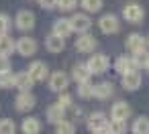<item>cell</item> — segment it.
Returning a JSON list of instances; mask_svg holds the SVG:
<instances>
[{
	"mask_svg": "<svg viewBox=\"0 0 149 134\" xmlns=\"http://www.w3.org/2000/svg\"><path fill=\"white\" fill-rule=\"evenodd\" d=\"M63 110L68 108V106H72V96H68V93H63V96H59V102H57Z\"/></svg>",
	"mask_w": 149,
	"mask_h": 134,
	"instance_id": "cell-35",
	"label": "cell"
},
{
	"mask_svg": "<svg viewBox=\"0 0 149 134\" xmlns=\"http://www.w3.org/2000/svg\"><path fill=\"white\" fill-rule=\"evenodd\" d=\"M82 6L86 8V12H98L102 8V0H82Z\"/></svg>",
	"mask_w": 149,
	"mask_h": 134,
	"instance_id": "cell-27",
	"label": "cell"
},
{
	"mask_svg": "<svg viewBox=\"0 0 149 134\" xmlns=\"http://www.w3.org/2000/svg\"><path fill=\"white\" fill-rule=\"evenodd\" d=\"M123 85L127 87V89H137L139 85H141V73L139 71H129V73H125L123 75Z\"/></svg>",
	"mask_w": 149,
	"mask_h": 134,
	"instance_id": "cell-15",
	"label": "cell"
},
{
	"mask_svg": "<svg viewBox=\"0 0 149 134\" xmlns=\"http://www.w3.org/2000/svg\"><path fill=\"white\" fill-rule=\"evenodd\" d=\"M39 4H41L43 8L51 10V8H57V0H39Z\"/></svg>",
	"mask_w": 149,
	"mask_h": 134,
	"instance_id": "cell-36",
	"label": "cell"
},
{
	"mask_svg": "<svg viewBox=\"0 0 149 134\" xmlns=\"http://www.w3.org/2000/svg\"><path fill=\"white\" fill-rule=\"evenodd\" d=\"M88 126H90V130H92V132H96V130H106L108 120H106V116H104L102 112H96V114H92V116H90Z\"/></svg>",
	"mask_w": 149,
	"mask_h": 134,
	"instance_id": "cell-13",
	"label": "cell"
},
{
	"mask_svg": "<svg viewBox=\"0 0 149 134\" xmlns=\"http://www.w3.org/2000/svg\"><path fill=\"white\" fill-rule=\"evenodd\" d=\"M10 71V59L6 55H0V75Z\"/></svg>",
	"mask_w": 149,
	"mask_h": 134,
	"instance_id": "cell-34",
	"label": "cell"
},
{
	"mask_svg": "<svg viewBox=\"0 0 149 134\" xmlns=\"http://www.w3.org/2000/svg\"><path fill=\"white\" fill-rule=\"evenodd\" d=\"M74 130H76V128H74V124H72V122H65V120H63V122H59V124H57V128H55V132H57V134H74Z\"/></svg>",
	"mask_w": 149,
	"mask_h": 134,
	"instance_id": "cell-30",
	"label": "cell"
},
{
	"mask_svg": "<svg viewBox=\"0 0 149 134\" xmlns=\"http://www.w3.org/2000/svg\"><path fill=\"white\" fill-rule=\"evenodd\" d=\"M76 4H78V0H57V8H61L63 12L74 10V8H76Z\"/></svg>",
	"mask_w": 149,
	"mask_h": 134,
	"instance_id": "cell-31",
	"label": "cell"
},
{
	"mask_svg": "<svg viewBox=\"0 0 149 134\" xmlns=\"http://www.w3.org/2000/svg\"><path fill=\"white\" fill-rule=\"evenodd\" d=\"M29 75L33 77V81H45V77H47V65H45L43 61H35V63H31V67H29Z\"/></svg>",
	"mask_w": 149,
	"mask_h": 134,
	"instance_id": "cell-9",
	"label": "cell"
},
{
	"mask_svg": "<svg viewBox=\"0 0 149 134\" xmlns=\"http://www.w3.org/2000/svg\"><path fill=\"white\" fill-rule=\"evenodd\" d=\"M94 47H96V39L92 37V35H82V37H78V41H76V49L80 51V53H90V51H94Z\"/></svg>",
	"mask_w": 149,
	"mask_h": 134,
	"instance_id": "cell-8",
	"label": "cell"
},
{
	"mask_svg": "<svg viewBox=\"0 0 149 134\" xmlns=\"http://www.w3.org/2000/svg\"><path fill=\"white\" fill-rule=\"evenodd\" d=\"M33 77L29 75V71H23V73H17L15 75V85L19 87V89H23V91H29L31 87H33Z\"/></svg>",
	"mask_w": 149,
	"mask_h": 134,
	"instance_id": "cell-14",
	"label": "cell"
},
{
	"mask_svg": "<svg viewBox=\"0 0 149 134\" xmlns=\"http://www.w3.org/2000/svg\"><path fill=\"white\" fill-rule=\"evenodd\" d=\"M47 120H49V122H53V124L63 122V108H61L59 104L51 106V108L47 110Z\"/></svg>",
	"mask_w": 149,
	"mask_h": 134,
	"instance_id": "cell-22",
	"label": "cell"
},
{
	"mask_svg": "<svg viewBox=\"0 0 149 134\" xmlns=\"http://www.w3.org/2000/svg\"><path fill=\"white\" fill-rule=\"evenodd\" d=\"M98 27H100V31H102L104 35H114V33H118L120 23H118V19H116L114 14H104V16H100Z\"/></svg>",
	"mask_w": 149,
	"mask_h": 134,
	"instance_id": "cell-2",
	"label": "cell"
},
{
	"mask_svg": "<svg viewBox=\"0 0 149 134\" xmlns=\"http://www.w3.org/2000/svg\"><path fill=\"white\" fill-rule=\"evenodd\" d=\"M129 114H131V108H129L125 102H116V104L112 106V110H110L112 120H127Z\"/></svg>",
	"mask_w": 149,
	"mask_h": 134,
	"instance_id": "cell-16",
	"label": "cell"
},
{
	"mask_svg": "<svg viewBox=\"0 0 149 134\" xmlns=\"http://www.w3.org/2000/svg\"><path fill=\"white\" fill-rule=\"evenodd\" d=\"M8 29H10V19H8L6 14H0V37L6 35Z\"/></svg>",
	"mask_w": 149,
	"mask_h": 134,
	"instance_id": "cell-33",
	"label": "cell"
},
{
	"mask_svg": "<svg viewBox=\"0 0 149 134\" xmlns=\"http://www.w3.org/2000/svg\"><path fill=\"white\" fill-rule=\"evenodd\" d=\"M72 33H74V29H72L70 19H57V21L53 23V35H57V37H61V39H68Z\"/></svg>",
	"mask_w": 149,
	"mask_h": 134,
	"instance_id": "cell-6",
	"label": "cell"
},
{
	"mask_svg": "<svg viewBox=\"0 0 149 134\" xmlns=\"http://www.w3.org/2000/svg\"><path fill=\"white\" fill-rule=\"evenodd\" d=\"M94 134H108V132H106V130H96Z\"/></svg>",
	"mask_w": 149,
	"mask_h": 134,
	"instance_id": "cell-37",
	"label": "cell"
},
{
	"mask_svg": "<svg viewBox=\"0 0 149 134\" xmlns=\"http://www.w3.org/2000/svg\"><path fill=\"white\" fill-rule=\"evenodd\" d=\"M13 85H15V75L10 71L0 75V87H13Z\"/></svg>",
	"mask_w": 149,
	"mask_h": 134,
	"instance_id": "cell-32",
	"label": "cell"
},
{
	"mask_svg": "<svg viewBox=\"0 0 149 134\" xmlns=\"http://www.w3.org/2000/svg\"><path fill=\"white\" fill-rule=\"evenodd\" d=\"M90 75H92V71L88 69V65H76V67H74V79H76L78 83L90 81Z\"/></svg>",
	"mask_w": 149,
	"mask_h": 134,
	"instance_id": "cell-20",
	"label": "cell"
},
{
	"mask_svg": "<svg viewBox=\"0 0 149 134\" xmlns=\"http://www.w3.org/2000/svg\"><path fill=\"white\" fill-rule=\"evenodd\" d=\"M86 65H88V69H90L92 73L100 75V73H104V71L108 69V59H106V55H92Z\"/></svg>",
	"mask_w": 149,
	"mask_h": 134,
	"instance_id": "cell-4",
	"label": "cell"
},
{
	"mask_svg": "<svg viewBox=\"0 0 149 134\" xmlns=\"http://www.w3.org/2000/svg\"><path fill=\"white\" fill-rule=\"evenodd\" d=\"M68 83H70V79H68V75L61 73V71H55V73L51 75V79H49V85H51L53 91H65Z\"/></svg>",
	"mask_w": 149,
	"mask_h": 134,
	"instance_id": "cell-10",
	"label": "cell"
},
{
	"mask_svg": "<svg viewBox=\"0 0 149 134\" xmlns=\"http://www.w3.org/2000/svg\"><path fill=\"white\" fill-rule=\"evenodd\" d=\"M17 49V45H15V41L8 37V35H2V37H0V55H10L13 51Z\"/></svg>",
	"mask_w": 149,
	"mask_h": 134,
	"instance_id": "cell-21",
	"label": "cell"
},
{
	"mask_svg": "<svg viewBox=\"0 0 149 134\" xmlns=\"http://www.w3.org/2000/svg\"><path fill=\"white\" fill-rule=\"evenodd\" d=\"M23 132L25 134H39L41 132V124L37 118H27L23 120Z\"/></svg>",
	"mask_w": 149,
	"mask_h": 134,
	"instance_id": "cell-23",
	"label": "cell"
},
{
	"mask_svg": "<svg viewBox=\"0 0 149 134\" xmlns=\"http://www.w3.org/2000/svg\"><path fill=\"white\" fill-rule=\"evenodd\" d=\"M17 27L21 29V31H31L33 27H35V14L31 12V10H21L19 14H17Z\"/></svg>",
	"mask_w": 149,
	"mask_h": 134,
	"instance_id": "cell-5",
	"label": "cell"
},
{
	"mask_svg": "<svg viewBox=\"0 0 149 134\" xmlns=\"http://www.w3.org/2000/svg\"><path fill=\"white\" fill-rule=\"evenodd\" d=\"M17 51H19L21 55H25V57L35 55V53H37V43H35V39H29V37L19 39V43H17Z\"/></svg>",
	"mask_w": 149,
	"mask_h": 134,
	"instance_id": "cell-7",
	"label": "cell"
},
{
	"mask_svg": "<svg viewBox=\"0 0 149 134\" xmlns=\"http://www.w3.org/2000/svg\"><path fill=\"white\" fill-rule=\"evenodd\" d=\"M94 96L98 100H106L112 96V83L110 81H102V83H96L94 85Z\"/></svg>",
	"mask_w": 149,
	"mask_h": 134,
	"instance_id": "cell-18",
	"label": "cell"
},
{
	"mask_svg": "<svg viewBox=\"0 0 149 134\" xmlns=\"http://www.w3.org/2000/svg\"><path fill=\"white\" fill-rule=\"evenodd\" d=\"M133 132L135 134H149V120L147 118H137L135 124H133Z\"/></svg>",
	"mask_w": 149,
	"mask_h": 134,
	"instance_id": "cell-26",
	"label": "cell"
},
{
	"mask_svg": "<svg viewBox=\"0 0 149 134\" xmlns=\"http://www.w3.org/2000/svg\"><path fill=\"white\" fill-rule=\"evenodd\" d=\"M114 69H116L120 75H125V73H129V71H137V67H135V63H133V57H127V55H120V57L116 59Z\"/></svg>",
	"mask_w": 149,
	"mask_h": 134,
	"instance_id": "cell-11",
	"label": "cell"
},
{
	"mask_svg": "<svg viewBox=\"0 0 149 134\" xmlns=\"http://www.w3.org/2000/svg\"><path fill=\"white\" fill-rule=\"evenodd\" d=\"M147 71H149V65H147Z\"/></svg>",
	"mask_w": 149,
	"mask_h": 134,
	"instance_id": "cell-39",
	"label": "cell"
},
{
	"mask_svg": "<svg viewBox=\"0 0 149 134\" xmlns=\"http://www.w3.org/2000/svg\"><path fill=\"white\" fill-rule=\"evenodd\" d=\"M17 108H19L21 112L35 108V96H33V93H29V91H23V93L17 98Z\"/></svg>",
	"mask_w": 149,
	"mask_h": 134,
	"instance_id": "cell-17",
	"label": "cell"
},
{
	"mask_svg": "<svg viewBox=\"0 0 149 134\" xmlns=\"http://www.w3.org/2000/svg\"><path fill=\"white\" fill-rule=\"evenodd\" d=\"M78 93H80V98H90V96H94V85H92L90 81H86V83H80V87H78Z\"/></svg>",
	"mask_w": 149,
	"mask_h": 134,
	"instance_id": "cell-29",
	"label": "cell"
},
{
	"mask_svg": "<svg viewBox=\"0 0 149 134\" xmlns=\"http://www.w3.org/2000/svg\"><path fill=\"white\" fill-rule=\"evenodd\" d=\"M133 63H135L137 69H139V67H147V65H149V51L143 49V51H139V53H133Z\"/></svg>",
	"mask_w": 149,
	"mask_h": 134,
	"instance_id": "cell-24",
	"label": "cell"
},
{
	"mask_svg": "<svg viewBox=\"0 0 149 134\" xmlns=\"http://www.w3.org/2000/svg\"><path fill=\"white\" fill-rule=\"evenodd\" d=\"M15 130H17V126L13 120H8V118L0 120V134H15Z\"/></svg>",
	"mask_w": 149,
	"mask_h": 134,
	"instance_id": "cell-28",
	"label": "cell"
},
{
	"mask_svg": "<svg viewBox=\"0 0 149 134\" xmlns=\"http://www.w3.org/2000/svg\"><path fill=\"white\" fill-rule=\"evenodd\" d=\"M147 45H149V37H147Z\"/></svg>",
	"mask_w": 149,
	"mask_h": 134,
	"instance_id": "cell-38",
	"label": "cell"
},
{
	"mask_svg": "<svg viewBox=\"0 0 149 134\" xmlns=\"http://www.w3.org/2000/svg\"><path fill=\"white\" fill-rule=\"evenodd\" d=\"M127 126H125V120H110L108 126H106V132L108 134H125Z\"/></svg>",
	"mask_w": 149,
	"mask_h": 134,
	"instance_id": "cell-25",
	"label": "cell"
},
{
	"mask_svg": "<svg viewBox=\"0 0 149 134\" xmlns=\"http://www.w3.org/2000/svg\"><path fill=\"white\" fill-rule=\"evenodd\" d=\"M45 47H47L51 53H59V51H63V47H65V41H63L61 37H57V35H51V37L45 41Z\"/></svg>",
	"mask_w": 149,
	"mask_h": 134,
	"instance_id": "cell-19",
	"label": "cell"
},
{
	"mask_svg": "<svg viewBox=\"0 0 149 134\" xmlns=\"http://www.w3.org/2000/svg\"><path fill=\"white\" fill-rule=\"evenodd\" d=\"M70 23H72V29H74V31H78V33H88V31H90V27H92L90 16H88V14H84V12L74 14V16L70 19Z\"/></svg>",
	"mask_w": 149,
	"mask_h": 134,
	"instance_id": "cell-3",
	"label": "cell"
},
{
	"mask_svg": "<svg viewBox=\"0 0 149 134\" xmlns=\"http://www.w3.org/2000/svg\"><path fill=\"white\" fill-rule=\"evenodd\" d=\"M145 43H147V39H143V37L137 35V33H133V35H129V39H127V49H129L131 53H139V51L145 49Z\"/></svg>",
	"mask_w": 149,
	"mask_h": 134,
	"instance_id": "cell-12",
	"label": "cell"
},
{
	"mask_svg": "<svg viewBox=\"0 0 149 134\" xmlns=\"http://www.w3.org/2000/svg\"><path fill=\"white\" fill-rule=\"evenodd\" d=\"M123 16H125V21H127V23L137 25V23H141V21H143L145 10H143V6H139L137 2H131V4H127V6L123 8Z\"/></svg>",
	"mask_w": 149,
	"mask_h": 134,
	"instance_id": "cell-1",
	"label": "cell"
}]
</instances>
